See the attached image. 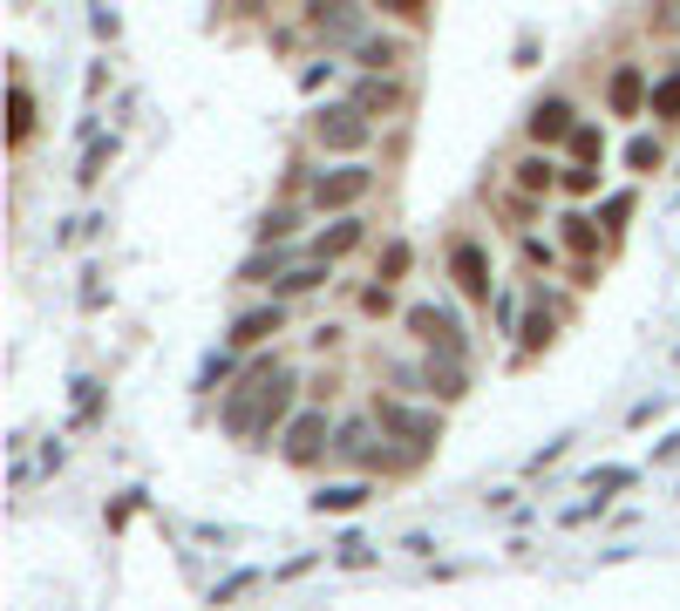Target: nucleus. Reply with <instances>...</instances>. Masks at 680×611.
I'll return each instance as SVG.
<instances>
[{
	"label": "nucleus",
	"instance_id": "7",
	"mask_svg": "<svg viewBox=\"0 0 680 611\" xmlns=\"http://www.w3.org/2000/svg\"><path fill=\"white\" fill-rule=\"evenodd\" d=\"M524 130H531V143H559V136H572V130H578V122H572V102H565V95H544Z\"/></svg>",
	"mask_w": 680,
	"mask_h": 611
},
{
	"label": "nucleus",
	"instance_id": "14",
	"mask_svg": "<svg viewBox=\"0 0 680 611\" xmlns=\"http://www.w3.org/2000/svg\"><path fill=\"white\" fill-rule=\"evenodd\" d=\"M361 503H368L361 482H341V490H320L313 496V509H334V517H347V509H361Z\"/></svg>",
	"mask_w": 680,
	"mask_h": 611
},
{
	"label": "nucleus",
	"instance_id": "23",
	"mask_svg": "<svg viewBox=\"0 0 680 611\" xmlns=\"http://www.w3.org/2000/svg\"><path fill=\"white\" fill-rule=\"evenodd\" d=\"M626 164H633V170H653V164H660V150H653V136H633V150H626Z\"/></svg>",
	"mask_w": 680,
	"mask_h": 611
},
{
	"label": "nucleus",
	"instance_id": "26",
	"mask_svg": "<svg viewBox=\"0 0 680 611\" xmlns=\"http://www.w3.org/2000/svg\"><path fill=\"white\" fill-rule=\"evenodd\" d=\"M551 340V313H531L524 320V347H544Z\"/></svg>",
	"mask_w": 680,
	"mask_h": 611
},
{
	"label": "nucleus",
	"instance_id": "11",
	"mask_svg": "<svg viewBox=\"0 0 680 611\" xmlns=\"http://www.w3.org/2000/svg\"><path fill=\"white\" fill-rule=\"evenodd\" d=\"M280 326H286V313H280V306H259V313H245V320L232 326V347H259V340H272V334H280Z\"/></svg>",
	"mask_w": 680,
	"mask_h": 611
},
{
	"label": "nucleus",
	"instance_id": "24",
	"mask_svg": "<svg viewBox=\"0 0 680 611\" xmlns=\"http://www.w3.org/2000/svg\"><path fill=\"white\" fill-rule=\"evenodd\" d=\"M286 232H293V211H272V218L259 224V238H266V245H280Z\"/></svg>",
	"mask_w": 680,
	"mask_h": 611
},
{
	"label": "nucleus",
	"instance_id": "4",
	"mask_svg": "<svg viewBox=\"0 0 680 611\" xmlns=\"http://www.w3.org/2000/svg\"><path fill=\"white\" fill-rule=\"evenodd\" d=\"M368 191H374V170L347 164V170H326L320 184H313V204H320V211H347V204H361Z\"/></svg>",
	"mask_w": 680,
	"mask_h": 611
},
{
	"label": "nucleus",
	"instance_id": "19",
	"mask_svg": "<svg viewBox=\"0 0 680 611\" xmlns=\"http://www.w3.org/2000/svg\"><path fill=\"white\" fill-rule=\"evenodd\" d=\"M320 278H326V265H299V272H280L272 286L280 292H307V286H320Z\"/></svg>",
	"mask_w": 680,
	"mask_h": 611
},
{
	"label": "nucleus",
	"instance_id": "5",
	"mask_svg": "<svg viewBox=\"0 0 680 611\" xmlns=\"http://www.w3.org/2000/svg\"><path fill=\"white\" fill-rule=\"evenodd\" d=\"M449 278L463 286V299H490V251L476 238H463L457 251H449Z\"/></svg>",
	"mask_w": 680,
	"mask_h": 611
},
{
	"label": "nucleus",
	"instance_id": "13",
	"mask_svg": "<svg viewBox=\"0 0 680 611\" xmlns=\"http://www.w3.org/2000/svg\"><path fill=\"white\" fill-rule=\"evenodd\" d=\"M355 102H361V109H395V102H401V89H395V82H382V68H374L368 82L355 89Z\"/></svg>",
	"mask_w": 680,
	"mask_h": 611
},
{
	"label": "nucleus",
	"instance_id": "28",
	"mask_svg": "<svg viewBox=\"0 0 680 611\" xmlns=\"http://www.w3.org/2000/svg\"><path fill=\"white\" fill-rule=\"evenodd\" d=\"M361 306H368V313H388V306H395V292H388V278H382V286H368V299H361Z\"/></svg>",
	"mask_w": 680,
	"mask_h": 611
},
{
	"label": "nucleus",
	"instance_id": "16",
	"mask_svg": "<svg viewBox=\"0 0 680 611\" xmlns=\"http://www.w3.org/2000/svg\"><path fill=\"white\" fill-rule=\"evenodd\" d=\"M551 184H559V177H551L544 157H524V164H517V191H551Z\"/></svg>",
	"mask_w": 680,
	"mask_h": 611
},
{
	"label": "nucleus",
	"instance_id": "3",
	"mask_svg": "<svg viewBox=\"0 0 680 611\" xmlns=\"http://www.w3.org/2000/svg\"><path fill=\"white\" fill-rule=\"evenodd\" d=\"M374 421H382V435H401L409 448L442 442V421L436 415H415V407H401V401H382V407H374Z\"/></svg>",
	"mask_w": 680,
	"mask_h": 611
},
{
	"label": "nucleus",
	"instance_id": "29",
	"mask_svg": "<svg viewBox=\"0 0 680 611\" xmlns=\"http://www.w3.org/2000/svg\"><path fill=\"white\" fill-rule=\"evenodd\" d=\"M361 442H368V428L355 421V428H341V442H334V448H341V455H361Z\"/></svg>",
	"mask_w": 680,
	"mask_h": 611
},
{
	"label": "nucleus",
	"instance_id": "17",
	"mask_svg": "<svg viewBox=\"0 0 680 611\" xmlns=\"http://www.w3.org/2000/svg\"><path fill=\"white\" fill-rule=\"evenodd\" d=\"M565 245L578 251V259H592V251H599V232H592V218H565Z\"/></svg>",
	"mask_w": 680,
	"mask_h": 611
},
{
	"label": "nucleus",
	"instance_id": "10",
	"mask_svg": "<svg viewBox=\"0 0 680 611\" xmlns=\"http://www.w3.org/2000/svg\"><path fill=\"white\" fill-rule=\"evenodd\" d=\"M606 95H613V116H640V102H646V82H640V68H633V62H619V68H613V89H606Z\"/></svg>",
	"mask_w": 680,
	"mask_h": 611
},
{
	"label": "nucleus",
	"instance_id": "18",
	"mask_svg": "<svg viewBox=\"0 0 680 611\" xmlns=\"http://www.w3.org/2000/svg\"><path fill=\"white\" fill-rule=\"evenodd\" d=\"M653 116H667V122H680V68L667 75L660 89H653Z\"/></svg>",
	"mask_w": 680,
	"mask_h": 611
},
{
	"label": "nucleus",
	"instance_id": "1",
	"mask_svg": "<svg viewBox=\"0 0 680 611\" xmlns=\"http://www.w3.org/2000/svg\"><path fill=\"white\" fill-rule=\"evenodd\" d=\"M293 388L299 380L286 374V367H272V361H259L232 394H224V428H232L239 442H259V435H272V421L293 407Z\"/></svg>",
	"mask_w": 680,
	"mask_h": 611
},
{
	"label": "nucleus",
	"instance_id": "12",
	"mask_svg": "<svg viewBox=\"0 0 680 611\" xmlns=\"http://www.w3.org/2000/svg\"><path fill=\"white\" fill-rule=\"evenodd\" d=\"M361 245V218H341L334 232H320V259H341V251Z\"/></svg>",
	"mask_w": 680,
	"mask_h": 611
},
{
	"label": "nucleus",
	"instance_id": "8",
	"mask_svg": "<svg viewBox=\"0 0 680 611\" xmlns=\"http://www.w3.org/2000/svg\"><path fill=\"white\" fill-rule=\"evenodd\" d=\"M320 448H326V415H320V407H307V415L286 428V463H313Z\"/></svg>",
	"mask_w": 680,
	"mask_h": 611
},
{
	"label": "nucleus",
	"instance_id": "21",
	"mask_svg": "<svg viewBox=\"0 0 680 611\" xmlns=\"http://www.w3.org/2000/svg\"><path fill=\"white\" fill-rule=\"evenodd\" d=\"M28 130H35V102H28V89H21V82H14V143H21V136H28Z\"/></svg>",
	"mask_w": 680,
	"mask_h": 611
},
{
	"label": "nucleus",
	"instance_id": "9",
	"mask_svg": "<svg viewBox=\"0 0 680 611\" xmlns=\"http://www.w3.org/2000/svg\"><path fill=\"white\" fill-rule=\"evenodd\" d=\"M307 21H313V35H355V28H361L355 0H313Z\"/></svg>",
	"mask_w": 680,
	"mask_h": 611
},
{
	"label": "nucleus",
	"instance_id": "20",
	"mask_svg": "<svg viewBox=\"0 0 680 611\" xmlns=\"http://www.w3.org/2000/svg\"><path fill=\"white\" fill-rule=\"evenodd\" d=\"M361 62H368V68H395L401 48H395V41H361Z\"/></svg>",
	"mask_w": 680,
	"mask_h": 611
},
{
	"label": "nucleus",
	"instance_id": "6",
	"mask_svg": "<svg viewBox=\"0 0 680 611\" xmlns=\"http://www.w3.org/2000/svg\"><path fill=\"white\" fill-rule=\"evenodd\" d=\"M409 334L442 347V353H463V326H457V313H442V306H409Z\"/></svg>",
	"mask_w": 680,
	"mask_h": 611
},
{
	"label": "nucleus",
	"instance_id": "27",
	"mask_svg": "<svg viewBox=\"0 0 680 611\" xmlns=\"http://www.w3.org/2000/svg\"><path fill=\"white\" fill-rule=\"evenodd\" d=\"M409 272V245H388V259H382V278H401Z\"/></svg>",
	"mask_w": 680,
	"mask_h": 611
},
{
	"label": "nucleus",
	"instance_id": "2",
	"mask_svg": "<svg viewBox=\"0 0 680 611\" xmlns=\"http://www.w3.org/2000/svg\"><path fill=\"white\" fill-rule=\"evenodd\" d=\"M313 136H320L326 150H368L374 122H368L361 102H347V109H320V116H313Z\"/></svg>",
	"mask_w": 680,
	"mask_h": 611
},
{
	"label": "nucleus",
	"instance_id": "22",
	"mask_svg": "<svg viewBox=\"0 0 680 611\" xmlns=\"http://www.w3.org/2000/svg\"><path fill=\"white\" fill-rule=\"evenodd\" d=\"M565 191H572V197H586V191H599V170H592V164H578V170H565Z\"/></svg>",
	"mask_w": 680,
	"mask_h": 611
},
{
	"label": "nucleus",
	"instance_id": "15",
	"mask_svg": "<svg viewBox=\"0 0 680 611\" xmlns=\"http://www.w3.org/2000/svg\"><path fill=\"white\" fill-rule=\"evenodd\" d=\"M572 157L578 164H599V157H606V136H599L592 122H578V130H572Z\"/></svg>",
	"mask_w": 680,
	"mask_h": 611
},
{
	"label": "nucleus",
	"instance_id": "25",
	"mask_svg": "<svg viewBox=\"0 0 680 611\" xmlns=\"http://www.w3.org/2000/svg\"><path fill=\"white\" fill-rule=\"evenodd\" d=\"M374 8H388L401 21H422V14H429V0H374Z\"/></svg>",
	"mask_w": 680,
	"mask_h": 611
}]
</instances>
